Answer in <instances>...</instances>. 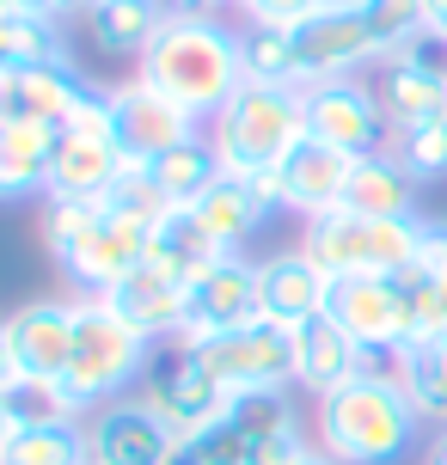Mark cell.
<instances>
[{
    "label": "cell",
    "instance_id": "6da1fadb",
    "mask_svg": "<svg viewBox=\"0 0 447 465\" xmlns=\"http://www.w3.org/2000/svg\"><path fill=\"white\" fill-rule=\"evenodd\" d=\"M142 80L172 104H184L196 123H209L239 93V37L214 13H172L160 37L142 49Z\"/></svg>",
    "mask_w": 447,
    "mask_h": 465
},
{
    "label": "cell",
    "instance_id": "7a4b0ae2",
    "mask_svg": "<svg viewBox=\"0 0 447 465\" xmlns=\"http://www.w3.org/2000/svg\"><path fill=\"white\" fill-rule=\"evenodd\" d=\"M423 417L411 411V398L399 392V380H343L337 392L319 398L313 417V441L325 447L337 465H392L411 453Z\"/></svg>",
    "mask_w": 447,
    "mask_h": 465
},
{
    "label": "cell",
    "instance_id": "3957f363",
    "mask_svg": "<svg viewBox=\"0 0 447 465\" xmlns=\"http://www.w3.org/2000/svg\"><path fill=\"white\" fill-rule=\"evenodd\" d=\"M209 141L227 178H263L306 141V104L294 86L239 80V93L209 116Z\"/></svg>",
    "mask_w": 447,
    "mask_h": 465
},
{
    "label": "cell",
    "instance_id": "277c9868",
    "mask_svg": "<svg viewBox=\"0 0 447 465\" xmlns=\"http://www.w3.org/2000/svg\"><path fill=\"white\" fill-rule=\"evenodd\" d=\"M154 349L160 343H154L147 331L129 325L104 294H74V355H68L62 386H68L86 411L117 404V398H129V386H142Z\"/></svg>",
    "mask_w": 447,
    "mask_h": 465
},
{
    "label": "cell",
    "instance_id": "5b68a950",
    "mask_svg": "<svg viewBox=\"0 0 447 465\" xmlns=\"http://www.w3.org/2000/svg\"><path fill=\"white\" fill-rule=\"evenodd\" d=\"M417 239H423V221H368V214L331 209L319 221H306L301 252L331 282H355V276H399V270H411L417 263Z\"/></svg>",
    "mask_w": 447,
    "mask_h": 465
},
{
    "label": "cell",
    "instance_id": "8992f818",
    "mask_svg": "<svg viewBox=\"0 0 447 465\" xmlns=\"http://www.w3.org/2000/svg\"><path fill=\"white\" fill-rule=\"evenodd\" d=\"M142 404L154 417H165V429L178 441H203L214 422H227V411H233V398L214 386V373L172 337L154 349V361L142 373Z\"/></svg>",
    "mask_w": 447,
    "mask_h": 465
},
{
    "label": "cell",
    "instance_id": "52a82bcc",
    "mask_svg": "<svg viewBox=\"0 0 447 465\" xmlns=\"http://www.w3.org/2000/svg\"><path fill=\"white\" fill-rule=\"evenodd\" d=\"M190 355L214 373V386L227 398L288 392L294 386V331L270 325V319H258V325H245V331H227V337H209Z\"/></svg>",
    "mask_w": 447,
    "mask_h": 465
},
{
    "label": "cell",
    "instance_id": "ba28073f",
    "mask_svg": "<svg viewBox=\"0 0 447 465\" xmlns=\"http://www.w3.org/2000/svg\"><path fill=\"white\" fill-rule=\"evenodd\" d=\"M263 319V301H258V263L252 257H214L203 276L184 288V325L172 331V343H209V337H227V331H245Z\"/></svg>",
    "mask_w": 447,
    "mask_h": 465
},
{
    "label": "cell",
    "instance_id": "9c48e42d",
    "mask_svg": "<svg viewBox=\"0 0 447 465\" xmlns=\"http://www.w3.org/2000/svg\"><path fill=\"white\" fill-rule=\"evenodd\" d=\"M301 104H306V135L350 153V160H368V153H386L392 147V123L380 111L374 86L362 80H319V86H301Z\"/></svg>",
    "mask_w": 447,
    "mask_h": 465
},
{
    "label": "cell",
    "instance_id": "30bf717a",
    "mask_svg": "<svg viewBox=\"0 0 447 465\" xmlns=\"http://www.w3.org/2000/svg\"><path fill=\"white\" fill-rule=\"evenodd\" d=\"M374 98L392 129H411V123H429V116H447V44L435 37H417L404 44L399 55L380 62V80H374Z\"/></svg>",
    "mask_w": 447,
    "mask_h": 465
},
{
    "label": "cell",
    "instance_id": "8fae6325",
    "mask_svg": "<svg viewBox=\"0 0 447 465\" xmlns=\"http://www.w3.org/2000/svg\"><path fill=\"white\" fill-rule=\"evenodd\" d=\"M294 55H301V86H319V80H350L362 62H380L374 31L362 25L355 0H331L313 19H301L294 31Z\"/></svg>",
    "mask_w": 447,
    "mask_h": 465
},
{
    "label": "cell",
    "instance_id": "7c38bea8",
    "mask_svg": "<svg viewBox=\"0 0 447 465\" xmlns=\"http://www.w3.org/2000/svg\"><path fill=\"white\" fill-rule=\"evenodd\" d=\"M350 165H355L350 153H337V147H325V141L306 135L276 172H263V178H252V184L270 196V209H288V214H301V221H319V214H331L337 203H343Z\"/></svg>",
    "mask_w": 447,
    "mask_h": 465
},
{
    "label": "cell",
    "instance_id": "4fadbf2b",
    "mask_svg": "<svg viewBox=\"0 0 447 465\" xmlns=\"http://www.w3.org/2000/svg\"><path fill=\"white\" fill-rule=\"evenodd\" d=\"M147 232H154V221H142V214H129V209H104L98 227L86 232V245L68 257L74 288L80 294H111V288H123L147 263Z\"/></svg>",
    "mask_w": 447,
    "mask_h": 465
},
{
    "label": "cell",
    "instance_id": "5bb4252c",
    "mask_svg": "<svg viewBox=\"0 0 447 465\" xmlns=\"http://www.w3.org/2000/svg\"><path fill=\"white\" fill-rule=\"evenodd\" d=\"M111 116H117V147L135 153V160H160L178 141L203 135V123H196L184 104H172L165 93H154L142 74L123 80V86H111Z\"/></svg>",
    "mask_w": 447,
    "mask_h": 465
},
{
    "label": "cell",
    "instance_id": "9a60e30c",
    "mask_svg": "<svg viewBox=\"0 0 447 465\" xmlns=\"http://www.w3.org/2000/svg\"><path fill=\"white\" fill-rule=\"evenodd\" d=\"M178 435L165 429V417H154L142 398H117L98 404L86 417V453L93 465H165Z\"/></svg>",
    "mask_w": 447,
    "mask_h": 465
},
{
    "label": "cell",
    "instance_id": "2e32d148",
    "mask_svg": "<svg viewBox=\"0 0 447 465\" xmlns=\"http://www.w3.org/2000/svg\"><path fill=\"white\" fill-rule=\"evenodd\" d=\"M86 93H93V86L80 80V68H74L68 55L31 62V68L0 74V123H49V129H62V123L80 111Z\"/></svg>",
    "mask_w": 447,
    "mask_h": 465
},
{
    "label": "cell",
    "instance_id": "e0dca14e",
    "mask_svg": "<svg viewBox=\"0 0 447 465\" xmlns=\"http://www.w3.org/2000/svg\"><path fill=\"white\" fill-rule=\"evenodd\" d=\"M325 312L350 331L362 349H404V288H399V276L331 282Z\"/></svg>",
    "mask_w": 447,
    "mask_h": 465
},
{
    "label": "cell",
    "instance_id": "ac0fdd59",
    "mask_svg": "<svg viewBox=\"0 0 447 465\" xmlns=\"http://www.w3.org/2000/svg\"><path fill=\"white\" fill-rule=\"evenodd\" d=\"M258 301H263V319H270V325L301 331L306 319H319L331 306V276L301 252V245H294V252H270L258 263Z\"/></svg>",
    "mask_w": 447,
    "mask_h": 465
},
{
    "label": "cell",
    "instance_id": "d6986e66",
    "mask_svg": "<svg viewBox=\"0 0 447 465\" xmlns=\"http://www.w3.org/2000/svg\"><path fill=\"white\" fill-rule=\"evenodd\" d=\"M13 349H19V368L37 380H62L74 355V301H25L13 319Z\"/></svg>",
    "mask_w": 447,
    "mask_h": 465
},
{
    "label": "cell",
    "instance_id": "ffe728a7",
    "mask_svg": "<svg viewBox=\"0 0 447 465\" xmlns=\"http://www.w3.org/2000/svg\"><path fill=\"white\" fill-rule=\"evenodd\" d=\"M355 373H362V343H355L331 312H319V319H306V325L294 331V386H306L313 398H325V392H337L343 380H355Z\"/></svg>",
    "mask_w": 447,
    "mask_h": 465
},
{
    "label": "cell",
    "instance_id": "44dd1931",
    "mask_svg": "<svg viewBox=\"0 0 447 465\" xmlns=\"http://www.w3.org/2000/svg\"><path fill=\"white\" fill-rule=\"evenodd\" d=\"M190 214L203 221V232H209L221 252H239L276 209H270V196H263L252 178H227V172H221V178L190 203Z\"/></svg>",
    "mask_w": 447,
    "mask_h": 465
},
{
    "label": "cell",
    "instance_id": "7402d4cb",
    "mask_svg": "<svg viewBox=\"0 0 447 465\" xmlns=\"http://www.w3.org/2000/svg\"><path fill=\"white\" fill-rule=\"evenodd\" d=\"M337 209L368 214V221H417V178L392 153H368L350 165V184Z\"/></svg>",
    "mask_w": 447,
    "mask_h": 465
},
{
    "label": "cell",
    "instance_id": "603a6c76",
    "mask_svg": "<svg viewBox=\"0 0 447 465\" xmlns=\"http://www.w3.org/2000/svg\"><path fill=\"white\" fill-rule=\"evenodd\" d=\"M49 165H55L49 123H0V203L49 196Z\"/></svg>",
    "mask_w": 447,
    "mask_h": 465
},
{
    "label": "cell",
    "instance_id": "cb8c5ba5",
    "mask_svg": "<svg viewBox=\"0 0 447 465\" xmlns=\"http://www.w3.org/2000/svg\"><path fill=\"white\" fill-rule=\"evenodd\" d=\"M104 301L117 306L135 331H147L154 343H165L172 331L184 325V282H172L165 270H154V263H142V270L123 282V288H111Z\"/></svg>",
    "mask_w": 447,
    "mask_h": 465
},
{
    "label": "cell",
    "instance_id": "d4e9b609",
    "mask_svg": "<svg viewBox=\"0 0 447 465\" xmlns=\"http://www.w3.org/2000/svg\"><path fill=\"white\" fill-rule=\"evenodd\" d=\"M214 257H227V252L203 232V221H196L190 209H165L160 221H154V232H147V263L165 270L172 282H184V288L209 270Z\"/></svg>",
    "mask_w": 447,
    "mask_h": 465
},
{
    "label": "cell",
    "instance_id": "484cf974",
    "mask_svg": "<svg viewBox=\"0 0 447 465\" xmlns=\"http://www.w3.org/2000/svg\"><path fill=\"white\" fill-rule=\"evenodd\" d=\"M93 44L104 55H142L165 25V6L160 0H98L93 13Z\"/></svg>",
    "mask_w": 447,
    "mask_h": 465
},
{
    "label": "cell",
    "instance_id": "4316f807",
    "mask_svg": "<svg viewBox=\"0 0 447 465\" xmlns=\"http://www.w3.org/2000/svg\"><path fill=\"white\" fill-rule=\"evenodd\" d=\"M214 178H221V153H214L209 129H203V135H190V141H178L172 153L154 160V184H160V196L172 203V209H190Z\"/></svg>",
    "mask_w": 447,
    "mask_h": 465
},
{
    "label": "cell",
    "instance_id": "83f0119b",
    "mask_svg": "<svg viewBox=\"0 0 447 465\" xmlns=\"http://www.w3.org/2000/svg\"><path fill=\"white\" fill-rule=\"evenodd\" d=\"M392 380H399V392L411 398L417 417L447 429V355H442V343H404Z\"/></svg>",
    "mask_w": 447,
    "mask_h": 465
},
{
    "label": "cell",
    "instance_id": "f1b7e54d",
    "mask_svg": "<svg viewBox=\"0 0 447 465\" xmlns=\"http://www.w3.org/2000/svg\"><path fill=\"white\" fill-rule=\"evenodd\" d=\"M239 74L258 86H294L301 93V55L283 25H245L239 31Z\"/></svg>",
    "mask_w": 447,
    "mask_h": 465
},
{
    "label": "cell",
    "instance_id": "f546056e",
    "mask_svg": "<svg viewBox=\"0 0 447 465\" xmlns=\"http://www.w3.org/2000/svg\"><path fill=\"white\" fill-rule=\"evenodd\" d=\"M6 411L19 429H49V422H86V404L62 386V380H37V373H19L13 392H6Z\"/></svg>",
    "mask_w": 447,
    "mask_h": 465
},
{
    "label": "cell",
    "instance_id": "4dcf8cb0",
    "mask_svg": "<svg viewBox=\"0 0 447 465\" xmlns=\"http://www.w3.org/2000/svg\"><path fill=\"white\" fill-rule=\"evenodd\" d=\"M98 214H104V203H93V196H44V221H37V239H44V252L68 270V257L86 245V232L98 227Z\"/></svg>",
    "mask_w": 447,
    "mask_h": 465
},
{
    "label": "cell",
    "instance_id": "1f68e13d",
    "mask_svg": "<svg viewBox=\"0 0 447 465\" xmlns=\"http://www.w3.org/2000/svg\"><path fill=\"white\" fill-rule=\"evenodd\" d=\"M55 55H68V49L55 37V19H49V13L13 6V13L0 19V74L31 68V62H55Z\"/></svg>",
    "mask_w": 447,
    "mask_h": 465
},
{
    "label": "cell",
    "instance_id": "d6a6232c",
    "mask_svg": "<svg viewBox=\"0 0 447 465\" xmlns=\"http://www.w3.org/2000/svg\"><path fill=\"white\" fill-rule=\"evenodd\" d=\"M0 465H93V453H86V422H49V429H19Z\"/></svg>",
    "mask_w": 447,
    "mask_h": 465
},
{
    "label": "cell",
    "instance_id": "836d02e7",
    "mask_svg": "<svg viewBox=\"0 0 447 465\" xmlns=\"http://www.w3.org/2000/svg\"><path fill=\"white\" fill-rule=\"evenodd\" d=\"M355 13H362V25L374 31L380 62H386V55H399L404 44H417V37L429 31L423 0H355Z\"/></svg>",
    "mask_w": 447,
    "mask_h": 465
},
{
    "label": "cell",
    "instance_id": "e575fe53",
    "mask_svg": "<svg viewBox=\"0 0 447 465\" xmlns=\"http://www.w3.org/2000/svg\"><path fill=\"white\" fill-rule=\"evenodd\" d=\"M392 160L429 184V178H442L447 172V116H429V123H411V129H392V147H386Z\"/></svg>",
    "mask_w": 447,
    "mask_h": 465
},
{
    "label": "cell",
    "instance_id": "d590c367",
    "mask_svg": "<svg viewBox=\"0 0 447 465\" xmlns=\"http://www.w3.org/2000/svg\"><path fill=\"white\" fill-rule=\"evenodd\" d=\"M239 6H245L252 25H283V31H294L301 19H313V13L331 6V0H239Z\"/></svg>",
    "mask_w": 447,
    "mask_h": 465
},
{
    "label": "cell",
    "instance_id": "8d00e7d4",
    "mask_svg": "<svg viewBox=\"0 0 447 465\" xmlns=\"http://www.w3.org/2000/svg\"><path fill=\"white\" fill-rule=\"evenodd\" d=\"M417 270L429 282L447 288V221H423V239H417Z\"/></svg>",
    "mask_w": 447,
    "mask_h": 465
},
{
    "label": "cell",
    "instance_id": "74e56055",
    "mask_svg": "<svg viewBox=\"0 0 447 465\" xmlns=\"http://www.w3.org/2000/svg\"><path fill=\"white\" fill-rule=\"evenodd\" d=\"M19 349H13V331H6V319H0V398L13 392V380H19Z\"/></svg>",
    "mask_w": 447,
    "mask_h": 465
},
{
    "label": "cell",
    "instance_id": "f35d334b",
    "mask_svg": "<svg viewBox=\"0 0 447 465\" xmlns=\"http://www.w3.org/2000/svg\"><path fill=\"white\" fill-rule=\"evenodd\" d=\"M423 13H429V37L447 44V0H423Z\"/></svg>",
    "mask_w": 447,
    "mask_h": 465
},
{
    "label": "cell",
    "instance_id": "ab89813d",
    "mask_svg": "<svg viewBox=\"0 0 447 465\" xmlns=\"http://www.w3.org/2000/svg\"><path fill=\"white\" fill-rule=\"evenodd\" d=\"M165 465H209V460H203V447H196V441H178Z\"/></svg>",
    "mask_w": 447,
    "mask_h": 465
},
{
    "label": "cell",
    "instance_id": "60d3db41",
    "mask_svg": "<svg viewBox=\"0 0 447 465\" xmlns=\"http://www.w3.org/2000/svg\"><path fill=\"white\" fill-rule=\"evenodd\" d=\"M13 435H19V422H13V411H6V398H0V460H6V447H13Z\"/></svg>",
    "mask_w": 447,
    "mask_h": 465
},
{
    "label": "cell",
    "instance_id": "b9f144b4",
    "mask_svg": "<svg viewBox=\"0 0 447 465\" xmlns=\"http://www.w3.org/2000/svg\"><path fill=\"white\" fill-rule=\"evenodd\" d=\"M165 6V19H172V13H209V0H160Z\"/></svg>",
    "mask_w": 447,
    "mask_h": 465
},
{
    "label": "cell",
    "instance_id": "7bdbcfd3",
    "mask_svg": "<svg viewBox=\"0 0 447 465\" xmlns=\"http://www.w3.org/2000/svg\"><path fill=\"white\" fill-rule=\"evenodd\" d=\"M49 6H55V19H62V13H93L98 0H49Z\"/></svg>",
    "mask_w": 447,
    "mask_h": 465
},
{
    "label": "cell",
    "instance_id": "ee69618b",
    "mask_svg": "<svg viewBox=\"0 0 447 465\" xmlns=\"http://www.w3.org/2000/svg\"><path fill=\"white\" fill-rule=\"evenodd\" d=\"M13 6H25V13H49V19H55V6H49V0H13Z\"/></svg>",
    "mask_w": 447,
    "mask_h": 465
},
{
    "label": "cell",
    "instance_id": "f6af8a7d",
    "mask_svg": "<svg viewBox=\"0 0 447 465\" xmlns=\"http://www.w3.org/2000/svg\"><path fill=\"white\" fill-rule=\"evenodd\" d=\"M429 465H447V429L435 435V453H429Z\"/></svg>",
    "mask_w": 447,
    "mask_h": 465
},
{
    "label": "cell",
    "instance_id": "bcb514c9",
    "mask_svg": "<svg viewBox=\"0 0 447 465\" xmlns=\"http://www.w3.org/2000/svg\"><path fill=\"white\" fill-rule=\"evenodd\" d=\"M301 465H337V460H331L325 447H313V453H306V460H301Z\"/></svg>",
    "mask_w": 447,
    "mask_h": 465
},
{
    "label": "cell",
    "instance_id": "7dc6e473",
    "mask_svg": "<svg viewBox=\"0 0 447 465\" xmlns=\"http://www.w3.org/2000/svg\"><path fill=\"white\" fill-rule=\"evenodd\" d=\"M214 6H239V0H209V13H214Z\"/></svg>",
    "mask_w": 447,
    "mask_h": 465
},
{
    "label": "cell",
    "instance_id": "c3c4849f",
    "mask_svg": "<svg viewBox=\"0 0 447 465\" xmlns=\"http://www.w3.org/2000/svg\"><path fill=\"white\" fill-rule=\"evenodd\" d=\"M6 13H13V0H0V19H6Z\"/></svg>",
    "mask_w": 447,
    "mask_h": 465
},
{
    "label": "cell",
    "instance_id": "681fc988",
    "mask_svg": "<svg viewBox=\"0 0 447 465\" xmlns=\"http://www.w3.org/2000/svg\"><path fill=\"white\" fill-rule=\"evenodd\" d=\"M442 355H447V337H442Z\"/></svg>",
    "mask_w": 447,
    "mask_h": 465
}]
</instances>
